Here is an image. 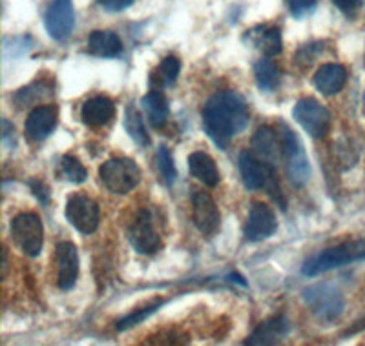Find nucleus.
<instances>
[{
	"label": "nucleus",
	"instance_id": "obj_9",
	"mask_svg": "<svg viewBox=\"0 0 365 346\" xmlns=\"http://www.w3.org/2000/svg\"><path fill=\"white\" fill-rule=\"evenodd\" d=\"M292 117L312 139H324L331 130V113L316 99H302L292 110Z\"/></svg>",
	"mask_w": 365,
	"mask_h": 346
},
{
	"label": "nucleus",
	"instance_id": "obj_26",
	"mask_svg": "<svg viewBox=\"0 0 365 346\" xmlns=\"http://www.w3.org/2000/svg\"><path fill=\"white\" fill-rule=\"evenodd\" d=\"M179 71H181V61L174 55L170 57H166L165 61L161 62L158 66V70L152 73V83L158 80L159 84H165V86H172V84L178 80Z\"/></svg>",
	"mask_w": 365,
	"mask_h": 346
},
{
	"label": "nucleus",
	"instance_id": "obj_13",
	"mask_svg": "<svg viewBox=\"0 0 365 346\" xmlns=\"http://www.w3.org/2000/svg\"><path fill=\"white\" fill-rule=\"evenodd\" d=\"M276 230H278V219L272 208L267 206L265 202H254L245 224V239L250 243H259L269 239Z\"/></svg>",
	"mask_w": 365,
	"mask_h": 346
},
{
	"label": "nucleus",
	"instance_id": "obj_30",
	"mask_svg": "<svg viewBox=\"0 0 365 346\" xmlns=\"http://www.w3.org/2000/svg\"><path fill=\"white\" fill-rule=\"evenodd\" d=\"M46 90H48L46 83H35L28 88H22L17 95L13 97V100H15V103H17L21 108H24V106H28V104H35L37 100H41L42 97L53 95V90H50V91H46Z\"/></svg>",
	"mask_w": 365,
	"mask_h": 346
},
{
	"label": "nucleus",
	"instance_id": "obj_29",
	"mask_svg": "<svg viewBox=\"0 0 365 346\" xmlns=\"http://www.w3.org/2000/svg\"><path fill=\"white\" fill-rule=\"evenodd\" d=\"M61 172H63V175L68 181L75 182V184H81V182H84L88 179V169L73 155H64L61 159Z\"/></svg>",
	"mask_w": 365,
	"mask_h": 346
},
{
	"label": "nucleus",
	"instance_id": "obj_27",
	"mask_svg": "<svg viewBox=\"0 0 365 346\" xmlns=\"http://www.w3.org/2000/svg\"><path fill=\"white\" fill-rule=\"evenodd\" d=\"M155 166H158V172L161 175L163 182L168 186H172L178 179V169H175L174 159H172V153L168 152L166 146H161L158 150V155H155Z\"/></svg>",
	"mask_w": 365,
	"mask_h": 346
},
{
	"label": "nucleus",
	"instance_id": "obj_33",
	"mask_svg": "<svg viewBox=\"0 0 365 346\" xmlns=\"http://www.w3.org/2000/svg\"><path fill=\"white\" fill-rule=\"evenodd\" d=\"M133 2H135V0H97V4H99L101 8L112 13L123 11V9L130 8Z\"/></svg>",
	"mask_w": 365,
	"mask_h": 346
},
{
	"label": "nucleus",
	"instance_id": "obj_7",
	"mask_svg": "<svg viewBox=\"0 0 365 346\" xmlns=\"http://www.w3.org/2000/svg\"><path fill=\"white\" fill-rule=\"evenodd\" d=\"M11 241L28 257H37L44 244V228L38 215L21 214L11 221Z\"/></svg>",
	"mask_w": 365,
	"mask_h": 346
},
{
	"label": "nucleus",
	"instance_id": "obj_20",
	"mask_svg": "<svg viewBox=\"0 0 365 346\" xmlns=\"http://www.w3.org/2000/svg\"><path fill=\"white\" fill-rule=\"evenodd\" d=\"M278 133L270 126H263L252 137V152L272 164L282 157V137Z\"/></svg>",
	"mask_w": 365,
	"mask_h": 346
},
{
	"label": "nucleus",
	"instance_id": "obj_3",
	"mask_svg": "<svg viewBox=\"0 0 365 346\" xmlns=\"http://www.w3.org/2000/svg\"><path fill=\"white\" fill-rule=\"evenodd\" d=\"M361 259H365V241H351V243L327 248V250L312 256L311 259L303 263L302 273L307 277H316Z\"/></svg>",
	"mask_w": 365,
	"mask_h": 346
},
{
	"label": "nucleus",
	"instance_id": "obj_31",
	"mask_svg": "<svg viewBox=\"0 0 365 346\" xmlns=\"http://www.w3.org/2000/svg\"><path fill=\"white\" fill-rule=\"evenodd\" d=\"M287 4H289V9H291L292 15L299 19L314 9L316 0H287Z\"/></svg>",
	"mask_w": 365,
	"mask_h": 346
},
{
	"label": "nucleus",
	"instance_id": "obj_11",
	"mask_svg": "<svg viewBox=\"0 0 365 346\" xmlns=\"http://www.w3.org/2000/svg\"><path fill=\"white\" fill-rule=\"evenodd\" d=\"M44 24L53 41H66L75 26L73 2L71 0H53L44 15Z\"/></svg>",
	"mask_w": 365,
	"mask_h": 346
},
{
	"label": "nucleus",
	"instance_id": "obj_14",
	"mask_svg": "<svg viewBox=\"0 0 365 346\" xmlns=\"http://www.w3.org/2000/svg\"><path fill=\"white\" fill-rule=\"evenodd\" d=\"M58 122V110L51 104H44V106H37L29 112L28 119L24 124L26 137L34 142H41V140L48 139L50 133L57 128Z\"/></svg>",
	"mask_w": 365,
	"mask_h": 346
},
{
	"label": "nucleus",
	"instance_id": "obj_8",
	"mask_svg": "<svg viewBox=\"0 0 365 346\" xmlns=\"http://www.w3.org/2000/svg\"><path fill=\"white\" fill-rule=\"evenodd\" d=\"M126 234H128V241L133 250L141 256H154L155 251L161 248V235L154 224L152 211L146 210V208L137 211Z\"/></svg>",
	"mask_w": 365,
	"mask_h": 346
},
{
	"label": "nucleus",
	"instance_id": "obj_18",
	"mask_svg": "<svg viewBox=\"0 0 365 346\" xmlns=\"http://www.w3.org/2000/svg\"><path fill=\"white\" fill-rule=\"evenodd\" d=\"M291 330V325L287 321V318L278 315V318H272L269 321L262 323L254 330V334L250 335L245 341V345L250 346H262V345H276V342L282 341Z\"/></svg>",
	"mask_w": 365,
	"mask_h": 346
},
{
	"label": "nucleus",
	"instance_id": "obj_1",
	"mask_svg": "<svg viewBox=\"0 0 365 346\" xmlns=\"http://www.w3.org/2000/svg\"><path fill=\"white\" fill-rule=\"evenodd\" d=\"M203 128L212 142L227 150L236 135L249 126V104L237 91H217L203 108Z\"/></svg>",
	"mask_w": 365,
	"mask_h": 346
},
{
	"label": "nucleus",
	"instance_id": "obj_16",
	"mask_svg": "<svg viewBox=\"0 0 365 346\" xmlns=\"http://www.w3.org/2000/svg\"><path fill=\"white\" fill-rule=\"evenodd\" d=\"M347 83V70L341 64H324L319 66L314 75V86L316 90L325 97H332L340 93Z\"/></svg>",
	"mask_w": 365,
	"mask_h": 346
},
{
	"label": "nucleus",
	"instance_id": "obj_24",
	"mask_svg": "<svg viewBox=\"0 0 365 346\" xmlns=\"http://www.w3.org/2000/svg\"><path fill=\"white\" fill-rule=\"evenodd\" d=\"M254 75H256V83L262 90H274L279 84V70L269 58H262L254 64Z\"/></svg>",
	"mask_w": 365,
	"mask_h": 346
},
{
	"label": "nucleus",
	"instance_id": "obj_25",
	"mask_svg": "<svg viewBox=\"0 0 365 346\" xmlns=\"http://www.w3.org/2000/svg\"><path fill=\"white\" fill-rule=\"evenodd\" d=\"M254 42L259 50L263 51V55L267 57H276V55L282 53L283 50V41H282V31L279 28H263V31L256 33Z\"/></svg>",
	"mask_w": 365,
	"mask_h": 346
},
{
	"label": "nucleus",
	"instance_id": "obj_21",
	"mask_svg": "<svg viewBox=\"0 0 365 346\" xmlns=\"http://www.w3.org/2000/svg\"><path fill=\"white\" fill-rule=\"evenodd\" d=\"M88 50L97 57L113 58L123 53V42H120L119 35L110 29H96V31H91L90 38H88Z\"/></svg>",
	"mask_w": 365,
	"mask_h": 346
},
{
	"label": "nucleus",
	"instance_id": "obj_4",
	"mask_svg": "<svg viewBox=\"0 0 365 346\" xmlns=\"http://www.w3.org/2000/svg\"><path fill=\"white\" fill-rule=\"evenodd\" d=\"M303 301L307 303L316 318L324 323H334L345 310V297L332 283H318L303 290Z\"/></svg>",
	"mask_w": 365,
	"mask_h": 346
},
{
	"label": "nucleus",
	"instance_id": "obj_32",
	"mask_svg": "<svg viewBox=\"0 0 365 346\" xmlns=\"http://www.w3.org/2000/svg\"><path fill=\"white\" fill-rule=\"evenodd\" d=\"M332 4L336 6L347 17H354L358 9L361 8V4H364V0H332Z\"/></svg>",
	"mask_w": 365,
	"mask_h": 346
},
{
	"label": "nucleus",
	"instance_id": "obj_19",
	"mask_svg": "<svg viewBox=\"0 0 365 346\" xmlns=\"http://www.w3.org/2000/svg\"><path fill=\"white\" fill-rule=\"evenodd\" d=\"M188 169H190L192 177L197 179L200 182H203L208 188H214V186L220 184L221 175L220 169H217L216 161L212 159L208 153L205 152H195L188 157Z\"/></svg>",
	"mask_w": 365,
	"mask_h": 346
},
{
	"label": "nucleus",
	"instance_id": "obj_22",
	"mask_svg": "<svg viewBox=\"0 0 365 346\" xmlns=\"http://www.w3.org/2000/svg\"><path fill=\"white\" fill-rule=\"evenodd\" d=\"M141 106L143 110H145L148 122L152 124L155 130L165 128L166 122H168V117H170V106H168V100H166V97L163 95L161 91H148V93L141 99Z\"/></svg>",
	"mask_w": 365,
	"mask_h": 346
},
{
	"label": "nucleus",
	"instance_id": "obj_2",
	"mask_svg": "<svg viewBox=\"0 0 365 346\" xmlns=\"http://www.w3.org/2000/svg\"><path fill=\"white\" fill-rule=\"evenodd\" d=\"M240 172L241 179L249 190H267L276 202H279L282 210H285V199H283L282 188H279L276 168L272 162L265 161L252 150H245L240 153Z\"/></svg>",
	"mask_w": 365,
	"mask_h": 346
},
{
	"label": "nucleus",
	"instance_id": "obj_12",
	"mask_svg": "<svg viewBox=\"0 0 365 346\" xmlns=\"http://www.w3.org/2000/svg\"><path fill=\"white\" fill-rule=\"evenodd\" d=\"M192 219L195 228L207 237L216 235L221 226V214L216 201L207 192H197L192 199Z\"/></svg>",
	"mask_w": 365,
	"mask_h": 346
},
{
	"label": "nucleus",
	"instance_id": "obj_28",
	"mask_svg": "<svg viewBox=\"0 0 365 346\" xmlns=\"http://www.w3.org/2000/svg\"><path fill=\"white\" fill-rule=\"evenodd\" d=\"M163 303H165L163 299H155V301L150 303L148 306H143L141 310H137V312L130 313V315H126V318H123L119 323H117L115 325L117 330H119V332H125V330L133 328V326H137L139 323L145 321V319H148L152 313L158 312V310L163 306Z\"/></svg>",
	"mask_w": 365,
	"mask_h": 346
},
{
	"label": "nucleus",
	"instance_id": "obj_17",
	"mask_svg": "<svg viewBox=\"0 0 365 346\" xmlns=\"http://www.w3.org/2000/svg\"><path fill=\"white\" fill-rule=\"evenodd\" d=\"M113 115H115V104L112 99L104 95L86 100L81 108V119L91 128H99V126L108 124L113 119Z\"/></svg>",
	"mask_w": 365,
	"mask_h": 346
},
{
	"label": "nucleus",
	"instance_id": "obj_35",
	"mask_svg": "<svg viewBox=\"0 0 365 346\" xmlns=\"http://www.w3.org/2000/svg\"><path fill=\"white\" fill-rule=\"evenodd\" d=\"M364 113H365V97H364Z\"/></svg>",
	"mask_w": 365,
	"mask_h": 346
},
{
	"label": "nucleus",
	"instance_id": "obj_34",
	"mask_svg": "<svg viewBox=\"0 0 365 346\" xmlns=\"http://www.w3.org/2000/svg\"><path fill=\"white\" fill-rule=\"evenodd\" d=\"M29 186H31V190H34V195L42 202V204H48L50 202V190H48V186L44 184L38 179H31L29 181Z\"/></svg>",
	"mask_w": 365,
	"mask_h": 346
},
{
	"label": "nucleus",
	"instance_id": "obj_5",
	"mask_svg": "<svg viewBox=\"0 0 365 346\" xmlns=\"http://www.w3.org/2000/svg\"><path fill=\"white\" fill-rule=\"evenodd\" d=\"M279 126H282V132H279V137H282V159L285 162L287 173H289V179H291L292 184L302 188L311 179L309 157L305 153L298 133L292 132L285 122H282Z\"/></svg>",
	"mask_w": 365,
	"mask_h": 346
},
{
	"label": "nucleus",
	"instance_id": "obj_10",
	"mask_svg": "<svg viewBox=\"0 0 365 346\" xmlns=\"http://www.w3.org/2000/svg\"><path fill=\"white\" fill-rule=\"evenodd\" d=\"M66 219L75 230L88 235L93 234L99 226L101 210L97 206V202L88 197V195H71L66 202Z\"/></svg>",
	"mask_w": 365,
	"mask_h": 346
},
{
	"label": "nucleus",
	"instance_id": "obj_15",
	"mask_svg": "<svg viewBox=\"0 0 365 346\" xmlns=\"http://www.w3.org/2000/svg\"><path fill=\"white\" fill-rule=\"evenodd\" d=\"M55 257H57V285L58 288H73L79 277V253L73 243L63 241L55 246Z\"/></svg>",
	"mask_w": 365,
	"mask_h": 346
},
{
	"label": "nucleus",
	"instance_id": "obj_23",
	"mask_svg": "<svg viewBox=\"0 0 365 346\" xmlns=\"http://www.w3.org/2000/svg\"><path fill=\"white\" fill-rule=\"evenodd\" d=\"M125 128L128 132V135L132 137V140L139 146H148L150 145V135L146 132L145 120H143L141 113L137 112V108L128 106L125 113Z\"/></svg>",
	"mask_w": 365,
	"mask_h": 346
},
{
	"label": "nucleus",
	"instance_id": "obj_6",
	"mask_svg": "<svg viewBox=\"0 0 365 346\" xmlns=\"http://www.w3.org/2000/svg\"><path fill=\"white\" fill-rule=\"evenodd\" d=\"M99 177L108 192L115 195H126L141 181V169L135 161L120 157L104 162L99 168Z\"/></svg>",
	"mask_w": 365,
	"mask_h": 346
}]
</instances>
